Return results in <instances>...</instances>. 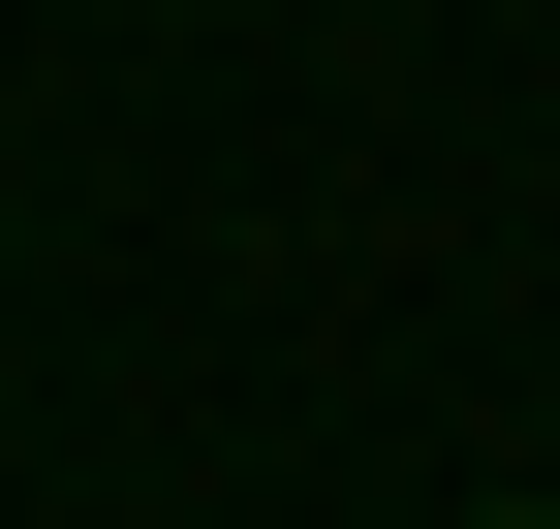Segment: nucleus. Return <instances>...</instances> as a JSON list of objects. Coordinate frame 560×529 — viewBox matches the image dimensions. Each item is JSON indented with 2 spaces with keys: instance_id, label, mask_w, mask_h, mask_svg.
Here are the masks:
<instances>
[{
  "instance_id": "obj_1",
  "label": "nucleus",
  "mask_w": 560,
  "mask_h": 529,
  "mask_svg": "<svg viewBox=\"0 0 560 529\" xmlns=\"http://www.w3.org/2000/svg\"><path fill=\"white\" fill-rule=\"evenodd\" d=\"M529 529H560V498H529Z\"/></svg>"
}]
</instances>
